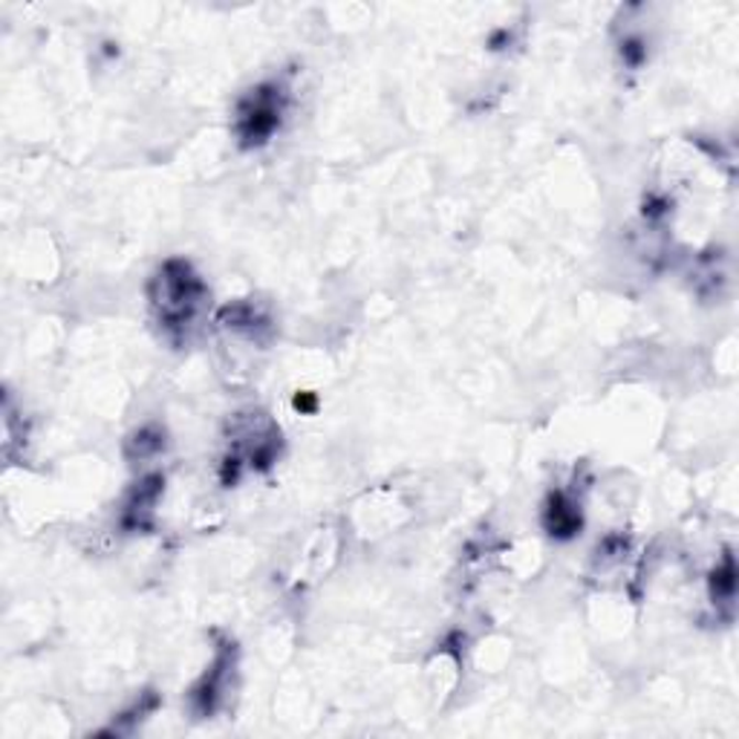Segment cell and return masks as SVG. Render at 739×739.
Wrapping results in <instances>:
<instances>
[{
  "label": "cell",
  "instance_id": "6da1fadb",
  "mask_svg": "<svg viewBox=\"0 0 739 739\" xmlns=\"http://www.w3.org/2000/svg\"><path fill=\"white\" fill-rule=\"evenodd\" d=\"M206 297V283L199 281L185 260H165L151 281V304L171 336H183L199 315Z\"/></svg>",
  "mask_w": 739,
  "mask_h": 739
},
{
  "label": "cell",
  "instance_id": "7a4b0ae2",
  "mask_svg": "<svg viewBox=\"0 0 739 739\" xmlns=\"http://www.w3.org/2000/svg\"><path fill=\"white\" fill-rule=\"evenodd\" d=\"M283 90L278 85H258L237 105V137L243 148L267 145L281 128Z\"/></svg>",
  "mask_w": 739,
  "mask_h": 739
},
{
  "label": "cell",
  "instance_id": "3957f363",
  "mask_svg": "<svg viewBox=\"0 0 739 739\" xmlns=\"http://www.w3.org/2000/svg\"><path fill=\"white\" fill-rule=\"evenodd\" d=\"M231 659H235V650L229 644H222L214 655V664L208 667V673L199 678L194 691H191V705L197 710V717H211L217 702L222 699V687H226V676L231 671Z\"/></svg>",
  "mask_w": 739,
  "mask_h": 739
},
{
  "label": "cell",
  "instance_id": "277c9868",
  "mask_svg": "<svg viewBox=\"0 0 739 739\" xmlns=\"http://www.w3.org/2000/svg\"><path fill=\"white\" fill-rule=\"evenodd\" d=\"M162 474H148L145 480L137 482V488L130 491L128 503L122 509V526L130 532H148L153 523V509L160 503L162 495Z\"/></svg>",
  "mask_w": 739,
  "mask_h": 739
},
{
  "label": "cell",
  "instance_id": "5b68a950",
  "mask_svg": "<svg viewBox=\"0 0 739 739\" xmlns=\"http://www.w3.org/2000/svg\"><path fill=\"white\" fill-rule=\"evenodd\" d=\"M584 520H580L578 503L572 500L566 491H552L543 506V529L555 537V541H572L580 532Z\"/></svg>",
  "mask_w": 739,
  "mask_h": 739
},
{
  "label": "cell",
  "instance_id": "8992f818",
  "mask_svg": "<svg viewBox=\"0 0 739 739\" xmlns=\"http://www.w3.org/2000/svg\"><path fill=\"white\" fill-rule=\"evenodd\" d=\"M733 595H737V564L731 552H725L722 564L710 572V598L714 604H733Z\"/></svg>",
  "mask_w": 739,
  "mask_h": 739
},
{
  "label": "cell",
  "instance_id": "52a82bcc",
  "mask_svg": "<svg viewBox=\"0 0 739 739\" xmlns=\"http://www.w3.org/2000/svg\"><path fill=\"white\" fill-rule=\"evenodd\" d=\"M165 448V431H160V427H142V431H137V434L130 436L128 439V454L133 459H148L153 457V454H160V450Z\"/></svg>",
  "mask_w": 739,
  "mask_h": 739
},
{
  "label": "cell",
  "instance_id": "ba28073f",
  "mask_svg": "<svg viewBox=\"0 0 739 739\" xmlns=\"http://www.w3.org/2000/svg\"><path fill=\"white\" fill-rule=\"evenodd\" d=\"M621 58H624V64H630V67H641V64L648 62V46H644V41L641 39H627L624 44H621Z\"/></svg>",
  "mask_w": 739,
  "mask_h": 739
},
{
  "label": "cell",
  "instance_id": "9c48e42d",
  "mask_svg": "<svg viewBox=\"0 0 739 739\" xmlns=\"http://www.w3.org/2000/svg\"><path fill=\"white\" fill-rule=\"evenodd\" d=\"M292 407H295L297 413H315L318 411V399H315V393H297V396L292 399Z\"/></svg>",
  "mask_w": 739,
  "mask_h": 739
}]
</instances>
